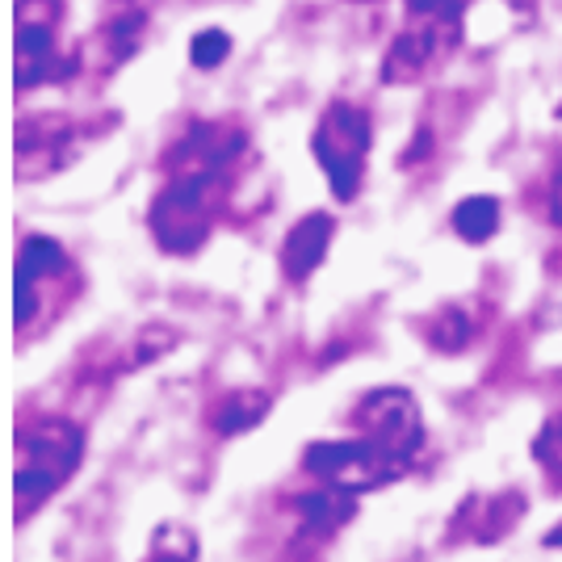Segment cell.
I'll return each instance as SVG.
<instances>
[{
    "label": "cell",
    "instance_id": "cell-14",
    "mask_svg": "<svg viewBox=\"0 0 562 562\" xmlns=\"http://www.w3.org/2000/svg\"><path fill=\"white\" fill-rule=\"evenodd\" d=\"M172 541V533H168V525L156 533V546H151V559L147 562H193L198 559V541H193V533L189 529H181V538H177V546H168Z\"/></svg>",
    "mask_w": 562,
    "mask_h": 562
},
{
    "label": "cell",
    "instance_id": "cell-6",
    "mask_svg": "<svg viewBox=\"0 0 562 562\" xmlns=\"http://www.w3.org/2000/svg\"><path fill=\"white\" fill-rule=\"evenodd\" d=\"M59 13H64V0H18V50H13L18 89H38L55 76Z\"/></svg>",
    "mask_w": 562,
    "mask_h": 562
},
{
    "label": "cell",
    "instance_id": "cell-3",
    "mask_svg": "<svg viewBox=\"0 0 562 562\" xmlns=\"http://www.w3.org/2000/svg\"><path fill=\"white\" fill-rule=\"evenodd\" d=\"M370 139H374L370 114L349 105V101H331L328 114L319 117V126L311 135V151H315V160L328 172L336 202H352L357 198L361 172H366V156H370Z\"/></svg>",
    "mask_w": 562,
    "mask_h": 562
},
{
    "label": "cell",
    "instance_id": "cell-11",
    "mask_svg": "<svg viewBox=\"0 0 562 562\" xmlns=\"http://www.w3.org/2000/svg\"><path fill=\"white\" fill-rule=\"evenodd\" d=\"M499 227V202L487 198V193H474V198H462L458 211H453V232L462 235L467 244H487Z\"/></svg>",
    "mask_w": 562,
    "mask_h": 562
},
{
    "label": "cell",
    "instance_id": "cell-5",
    "mask_svg": "<svg viewBox=\"0 0 562 562\" xmlns=\"http://www.w3.org/2000/svg\"><path fill=\"white\" fill-rule=\"evenodd\" d=\"M303 467L315 479L336 483V487H349V492L378 487V483H386V479L398 474L395 462L370 437H357V441H319V446L306 449Z\"/></svg>",
    "mask_w": 562,
    "mask_h": 562
},
{
    "label": "cell",
    "instance_id": "cell-8",
    "mask_svg": "<svg viewBox=\"0 0 562 562\" xmlns=\"http://www.w3.org/2000/svg\"><path fill=\"white\" fill-rule=\"evenodd\" d=\"M331 232H336V223H331L328 214H306V218H299L290 227V235H285V244H281V269H285V278L290 281L311 278L319 269V260L328 257Z\"/></svg>",
    "mask_w": 562,
    "mask_h": 562
},
{
    "label": "cell",
    "instance_id": "cell-16",
    "mask_svg": "<svg viewBox=\"0 0 562 562\" xmlns=\"http://www.w3.org/2000/svg\"><path fill=\"white\" fill-rule=\"evenodd\" d=\"M546 541H550V546H562V529H554V533H550Z\"/></svg>",
    "mask_w": 562,
    "mask_h": 562
},
{
    "label": "cell",
    "instance_id": "cell-12",
    "mask_svg": "<svg viewBox=\"0 0 562 562\" xmlns=\"http://www.w3.org/2000/svg\"><path fill=\"white\" fill-rule=\"evenodd\" d=\"M227 55H232V34H227V30H202V34H193V47H189L193 68L211 71V68H218Z\"/></svg>",
    "mask_w": 562,
    "mask_h": 562
},
{
    "label": "cell",
    "instance_id": "cell-4",
    "mask_svg": "<svg viewBox=\"0 0 562 562\" xmlns=\"http://www.w3.org/2000/svg\"><path fill=\"white\" fill-rule=\"evenodd\" d=\"M361 428L398 470L412 467L416 449L424 446L420 407H416V398L407 395V391H398V386L366 395V403H361Z\"/></svg>",
    "mask_w": 562,
    "mask_h": 562
},
{
    "label": "cell",
    "instance_id": "cell-9",
    "mask_svg": "<svg viewBox=\"0 0 562 562\" xmlns=\"http://www.w3.org/2000/svg\"><path fill=\"white\" fill-rule=\"evenodd\" d=\"M357 513V499H352L349 487H336V483H324L319 492L299 495V516L311 533L328 538L331 529H340L349 516Z\"/></svg>",
    "mask_w": 562,
    "mask_h": 562
},
{
    "label": "cell",
    "instance_id": "cell-15",
    "mask_svg": "<svg viewBox=\"0 0 562 562\" xmlns=\"http://www.w3.org/2000/svg\"><path fill=\"white\" fill-rule=\"evenodd\" d=\"M533 453H538L541 467L562 479V416L541 428V437H538V446H533Z\"/></svg>",
    "mask_w": 562,
    "mask_h": 562
},
{
    "label": "cell",
    "instance_id": "cell-1",
    "mask_svg": "<svg viewBox=\"0 0 562 562\" xmlns=\"http://www.w3.org/2000/svg\"><path fill=\"white\" fill-rule=\"evenodd\" d=\"M85 458V432L71 420H38L18 437V474H13V504L18 513H34L47 495L71 479Z\"/></svg>",
    "mask_w": 562,
    "mask_h": 562
},
{
    "label": "cell",
    "instance_id": "cell-13",
    "mask_svg": "<svg viewBox=\"0 0 562 562\" xmlns=\"http://www.w3.org/2000/svg\"><path fill=\"white\" fill-rule=\"evenodd\" d=\"M470 0H407V18L416 25H458V13Z\"/></svg>",
    "mask_w": 562,
    "mask_h": 562
},
{
    "label": "cell",
    "instance_id": "cell-2",
    "mask_svg": "<svg viewBox=\"0 0 562 562\" xmlns=\"http://www.w3.org/2000/svg\"><path fill=\"white\" fill-rule=\"evenodd\" d=\"M223 168H186L151 202V235L165 252H198L214 227Z\"/></svg>",
    "mask_w": 562,
    "mask_h": 562
},
{
    "label": "cell",
    "instance_id": "cell-10",
    "mask_svg": "<svg viewBox=\"0 0 562 562\" xmlns=\"http://www.w3.org/2000/svg\"><path fill=\"white\" fill-rule=\"evenodd\" d=\"M265 412H269V395L265 391H232V395L214 407L211 424L223 437H235L244 428H257L265 420Z\"/></svg>",
    "mask_w": 562,
    "mask_h": 562
},
{
    "label": "cell",
    "instance_id": "cell-7",
    "mask_svg": "<svg viewBox=\"0 0 562 562\" xmlns=\"http://www.w3.org/2000/svg\"><path fill=\"white\" fill-rule=\"evenodd\" d=\"M68 265L64 248L47 239V235H30L22 244V257H18V303H13V319L18 331H25L38 315V281H47L50 273H59Z\"/></svg>",
    "mask_w": 562,
    "mask_h": 562
}]
</instances>
